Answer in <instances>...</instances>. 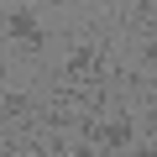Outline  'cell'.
<instances>
[{
    "instance_id": "1",
    "label": "cell",
    "mask_w": 157,
    "mask_h": 157,
    "mask_svg": "<svg viewBox=\"0 0 157 157\" xmlns=\"http://www.w3.org/2000/svg\"><path fill=\"white\" fill-rule=\"evenodd\" d=\"M94 147L110 157V152H121V147H136V121L131 115H110V121H100L94 126Z\"/></svg>"
},
{
    "instance_id": "2",
    "label": "cell",
    "mask_w": 157,
    "mask_h": 157,
    "mask_svg": "<svg viewBox=\"0 0 157 157\" xmlns=\"http://www.w3.org/2000/svg\"><path fill=\"white\" fill-rule=\"evenodd\" d=\"M6 37H11V42H26V47L37 52V47H42V21H37V11H32V6H11V11H6Z\"/></svg>"
},
{
    "instance_id": "3",
    "label": "cell",
    "mask_w": 157,
    "mask_h": 157,
    "mask_svg": "<svg viewBox=\"0 0 157 157\" xmlns=\"http://www.w3.org/2000/svg\"><path fill=\"white\" fill-rule=\"evenodd\" d=\"M26 115H32V100H26V94H16V89H6V121L16 126V121H26Z\"/></svg>"
},
{
    "instance_id": "4",
    "label": "cell",
    "mask_w": 157,
    "mask_h": 157,
    "mask_svg": "<svg viewBox=\"0 0 157 157\" xmlns=\"http://www.w3.org/2000/svg\"><path fill=\"white\" fill-rule=\"evenodd\" d=\"M131 157H157V147L147 141V147H131Z\"/></svg>"
}]
</instances>
